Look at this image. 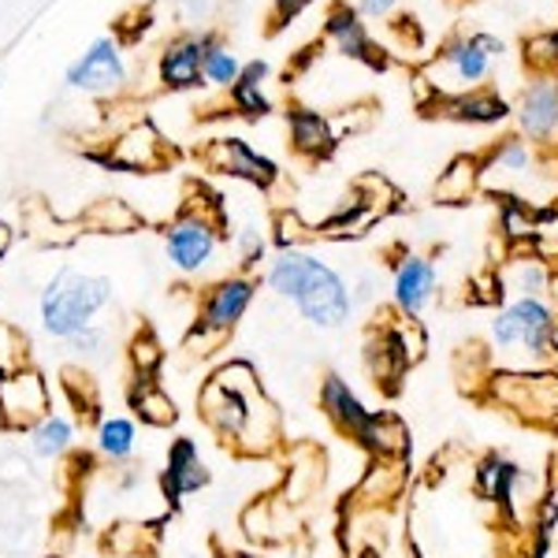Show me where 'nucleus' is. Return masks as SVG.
Wrapping results in <instances>:
<instances>
[{"mask_svg":"<svg viewBox=\"0 0 558 558\" xmlns=\"http://www.w3.org/2000/svg\"><path fill=\"white\" fill-rule=\"evenodd\" d=\"M197 417L223 447L242 458L272 454L279 447V413L250 362L216 368L197 391Z\"/></svg>","mask_w":558,"mask_h":558,"instance_id":"nucleus-1","label":"nucleus"},{"mask_svg":"<svg viewBox=\"0 0 558 558\" xmlns=\"http://www.w3.org/2000/svg\"><path fill=\"white\" fill-rule=\"evenodd\" d=\"M268 291L294 302L302 320H310L320 331H336L350 320L354 299H350L347 279L310 250H276V257L265 268Z\"/></svg>","mask_w":558,"mask_h":558,"instance_id":"nucleus-2","label":"nucleus"},{"mask_svg":"<svg viewBox=\"0 0 558 558\" xmlns=\"http://www.w3.org/2000/svg\"><path fill=\"white\" fill-rule=\"evenodd\" d=\"M502 52H507V45H502V38H495V34L484 31L454 34L451 41L439 45V52L421 71V78L439 97L470 94V89L488 86V78L495 75V60Z\"/></svg>","mask_w":558,"mask_h":558,"instance_id":"nucleus-3","label":"nucleus"},{"mask_svg":"<svg viewBox=\"0 0 558 558\" xmlns=\"http://www.w3.org/2000/svg\"><path fill=\"white\" fill-rule=\"evenodd\" d=\"M257 287H260L257 276H250V272L223 276L205 287V291L197 294V317L191 324V331H186L183 347L202 357L213 354V350H220L231 336H235L239 320L246 317V310L254 305Z\"/></svg>","mask_w":558,"mask_h":558,"instance_id":"nucleus-4","label":"nucleus"},{"mask_svg":"<svg viewBox=\"0 0 558 558\" xmlns=\"http://www.w3.org/2000/svg\"><path fill=\"white\" fill-rule=\"evenodd\" d=\"M112 302V283L105 276H86L60 268L57 276L45 283L38 299V317L41 328L52 339H71L75 331H83L94 324L97 313Z\"/></svg>","mask_w":558,"mask_h":558,"instance_id":"nucleus-5","label":"nucleus"},{"mask_svg":"<svg viewBox=\"0 0 558 558\" xmlns=\"http://www.w3.org/2000/svg\"><path fill=\"white\" fill-rule=\"evenodd\" d=\"M492 343L510 362L518 354L521 368L551 362L558 347V313L551 310V302H539V299L507 302L492 320Z\"/></svg>","mask_w":558,"mask_h":558,"instance_id":"nucleus-6","label":"nucleus"},{"mask_svg":"<svg viewBox=\"0 0 558 558\" xmlns=\"http://www.w3.org/2000/svg\"><path fill=\"white\" fill-rule=\"evenodd\" d=\"M220 216L209 209H179V216L165 231V254L183 276H197L213 265L216 250H220Z\"/></svg>","mask_w":558,"mask_h":558,"instance_id":"nucleus-7","label":"nucleus"},{"mask_svg":"<svg viewBox=\"0 0 558 558\" xmlns=\"http://www.w3.org/2000/svg\"><path fill=\"white\" fill-rule=\"evenodd\" d=\"M86 157L108 172H157L175 157V149L153 123H134L116 142H108L105 153H86Z\"/></svg>","mask_w":558,"mask_h":558,"instance_id":"nucleus-8","label":"nucleus"},{"mask_svg":"<svg viewBox=\"0 0 558 558\" xmlns=\"http://www.w3.org/2000/svg\"><path fill=\"white\" fill-rule=\"evenodd\" d=\"M49 413H52L49 380L34 365L0 380V428L4 432H31Z\"/></svg>","mask_w":558,"mask_h":558,"instance_id":"nucleus-9","label":"nucleus"},{"mask_svg":"<svg viewBox=\"0 0 558 558\" xmlns=\"http://www.w3.org/2000/svg\"><path fill=\"white\" fill-rule=\"evenodd\" d=\"M197 160H202L209 172L242 179V183L260 186V191H268V186L279 183V165H276V160L265 157V153H257L246 138H235V134L205 142V149H197Z\"/></svg>","mask_w":558,"mask_h":558,"instance_id":"nucleus-10","label":"nucleus"},{"mask_svg":"<svg viewBox=\"0 0 558 558\" xmlns=\"http://www.w3.org/2000/svg\"><path fill=\"white\" fill-rule=\"evenodd\" d=\"M518 134L536 149H551L558 142V75H533L514 101Z\"/></svg>","mask_w":558,"mask_h":558,"instance_id":"nucleus-11","label":"nucleus"},{"mask_svg":"<svg viewBox=\"0 0 558 558\" xmlns=\"http://www.w3.org/2000/svg\"><path fill=\"white\" fill-rule=\"evenodd\" d=\"M324 38H328L331 49H336L339 57H347L350 64H365L373 71H380L387 64L384 49L376 45L373 31H368V20L354 4H347V0H336V4L324 12Z\"/></svg>","mask_w":558,"mask_h":558,"instance_id":"nucleus-12","label":"nucleus"},{"mask_svg":"<svg viewBox=\"0 0 558 558\" xmlns=\"http://www.w3.org/2000/svg\"><path fill=\"white\" fill-rule=\"evenodd\" d=\"M220 45V34H179L165 45L157 60V78L172 94H186V89L205 86V57Z\"/></svg>","mask_w":558,"mask_h":558,"instance_id":"nucleus-13","label":"nucleus"},{"mask_svg":"<svg viewBox=\"0 0 558 558\" xmlns=\"http://www.w3.org/2000/svg\"><path fill=\"white\" fill-rule=\"evenodd\" d=\"M495 399L518 410L525 421H558V376L551 373H502L495 376Z\"/></svg>","mask_w":558,"mask_h":558,"instance_id":"nucleus-14","label":"nucleus"},{"mask_svg":"<svg viewBox=\"0 0 558 558\" xmlns=\"http://www.w3.org/2000/svg\"><path fill=\"white\" fill-rule=\"evenodd\" d=\"M421 108L428 116H439V120L465 123V128H499V123L514 120V105L492 86L470 89V94H451V97L432 94Z\"/></svg>","mask_w":558,"mask_h":558,"instance_id":"nucleus-15","label":"nucleus"},{"mask_svg":"<svg viewBox=\"0 0 558 558\" xmlns=\"http://www.w3.org/2000/svg\"><path fill=\"white\" fill-rule=\"evenodd\" d=\"M128 83V64L116 38H97L75 64L68 68V86L83 94H116Z\"/></svg>","mask_w":558,"mask_h":558,"instance_id":"nucleus-16","label":"nucleus"},{"mask_svg":"<svg viewBox=\"0 0 558 558\" xmlns=\"http://www.w3.org/2000/svg\"><path fill=\"white\" fill-rule=\"evenodd\" d=\"M213 476L205 470L202 454H197V444L191 436H179L172 439L168 447V462H165V473H160V499L168 502V510H179L183 507L186 495L202 492Z\"/></svg>","mask_w":558,"mask_h":558,"instance_id":"nucleus-17","label":"nucleus"},{"mask_svg":"<svg viewBox=\"0 0 558 558\" xmlns=\"http://www.w3.org/2000/svg\"><path fill=\"white\" fill-rule=\"evenodd\" d=\"M287 138H291V149L299 153L302 160H328L339 138V128L328 112L310 105H291L287 108Z\"/></svg>","mask_w":558,"mask_h":558,"instance_id":"nucleus-18","label":"nucleus"},{"mask_svg":"<svg viewBox=\"0 0 558 558\" xmlns=\"http://www.w3.org/2000/svg\"><path fill=\"white\" fill-rule=\"evenodd\" d=\"M391 294H395V305H399L402 317L417 320L421 313L428 310V302L436 299V265L421 254L399 257L395 276H391Z\"/></svg>","mask_w":558,"mask_h":558,"instance_id":"nucleus-19","label":"nucleus"},{"mask_svg":"<svg viewBox=\"0 0 558 558\" xmlns=\"http://www.w3.org/2000/svg\"><path fill=\"white\" fill-rule=\"evenodd\" d=\"M320 410L324 417L331 421L343 436H362L368 417H373V410L362 407V399H357L354 391H350V384L343 380V376H324L320 384Z\"/></svg>","mask_w":558,"mask_h":558,"instance_id":"nucleus-20","label":"nucleus"},{"mask_svg":"<svg viewBox=\"0 0 558 558\" xmlns=\"http://www.w3.org/2000/svg\"><path fill=\"white\" fill-rule=\"evenodd\" d=\"M555 279L558 272L551 265H547L539 254H518V257H510V265H507V272L499 276V283L507 287L514 299H539V302H547L551 299V291H555Z\"/></svg>","mask_w":558,"mask_h":558,"instance_id":"nucleus-21","label":"nucleus"},{"mask_svg":"<svg viewBox=\"0 0 558 558\" xmlns=\"http://www.w3.org/2000/svg\"><path fill=\"white\" fill-rule=\"evenodd\" d=\"M128 402H131L134 417L149 428H172L179 421L175 399L157 380H138V376H134L131 387H128Z\"/></svg>","mask_w":558,"mask_h":558,"instance_id":"nucleus-22","label":"nucleus"},{"mask_svg":"<svg viewBox=\"0 0 558 558\" xmlns=\"http://www.w3.org/2000/svg\"><path fill=\"white\" fill-rule=\"evenodd\" d=\"M484 183V160L481 157H454L447 172L436 179V202L439 205H462Z\"/></svg>","mask_w":558,"mask_h":558,"instance_id":"nucleus-23","label":"nucleus"},{"mask_svg":"<svg viewBox=\"0 0 558 558\" xmlns=\"http://www.w3.org/2000/svg\"><path fill=\"white\" fill-rule=\"evenodd\" d=\"M26 439H31L34 458H41V462H60L64 454L75 451V425H71L64 413H49V417L26 432Z\"/></svg>","mask_w":558,"mask_h":558,"instance_id":"nucleus-24","label":"nucleus"},{"mask_svg":"<svg viewBox=\"0 0 558 558\" xmlns=\"http://www.w3.org/2000/svg\"><path fill=\"white\" fill-rule=\"evenodd\" d=\"M94 439H97V454L108 465H128L134 458V447H138V428L128 417H101Z\"/></svg>","mask_w":558,"mask_h":558,"instance_id":"nucleus-25","label":"nucleus"},{"mask_svg":"<svg viewBox=\"0 0 558 558\" xmlns=\"http://www.w3.org/2000/svg\"><path fill=\"white\" fill-rule=\"evenodd\" d=\"M533 157H536V146H529L521 134H507V138L492 142L488 153H484V179L492 172L499 175H525L533 168Z\"/></svg>","mask_w":558,"mask_h":558,"instance_id":"nucleus-26","label":"nucleus"},{"mask_svg":"<svg viewBox=\"0 0 558 558\" xmlns=\"http://www.w3.org/2000/svg\"><path fill=\"white\" fill-rule=\"evenodd\" d=\"M357 439H362L376 458H399L410 447V432L395 413H373Z\"/></svg>","mask_w":558,"mask_h":558,"instance_id":"nucleus-27","label":"nucleus"},{"mask_svg":"<svg viewBox=\"0 0 558 558\" xmlns=\"http://www.w3.org/2000/svg\"><path fill=\"white\" fill-rule=\"evenodd\" d=\"M142 223V216L131 209L123 197H101L94 202L83 216V228L89 231H101V235H128Z\"/></svg>","mask_w":558,"mask_h":558,"instance_id":"nucleus-28","label":"nucleus"},{"mask_svg":"<svg viewBox=\"0 0 558 558\" xmlns=\"http://www.w3.org/2000/svg\"><path fill=\"white\" fill-rule=\"evenodd\" d=\"M521 481V470L507 458H488V462L476 470V488H481L484 499L495 502H514V488Z\"/></svg>","mask_w":558,"mask_h":558,"instance_id":"nucleus-29","label":"nucleus"},{"mask_svg":"<svg viewBox=\"0 0 558 558\" xmlns=\"http://www.w3.org/2000/svg\"><path fill=\"white\" fill-rule=\"evenodd\" d=\"M23 368H31V339H26L23 328L0 320V380L23 373Z\"/></svg>","mask_w":558,"mask_h":558,"instance_id":"nucleus-30","label":"nucleus"},{"mask_svg":"<svg viewBox=\"0 0 558 558\" xmlns=\"http://www.w3.org/2000/svg\"><path fill=\"white\" fill-rule=\"evenodd\" d=\"M521 49H525L521 57L533 75H558V26H547V31L525 38Z\"/></svg>","mask_w":558,"mask_h":558,"instance_id":"nucleus-31","label":"nucleus"},{"mask_svg":"<svg viewBox=\"0 0 558 558\" xmlns=\"http://www.w3.org/2000/svg\"><path fill=\"white\" fill-rule=\"evenodd\" d=\"M131 373L138 376V380H157L160 373V362H165V350H160V343L153 339V331H138V336L131 339Z\"/></svg>","mask_w":558,"mask_h":558,"instance_id":"nucleus-32","label":"nucleus"},{"mask_svg":"<svg viewBox=\"0 0 558 558\" xmlns=\"http://www.w3.org/2000/svg\"><path fill=\"white\" fill-rule=\"evenodd\" d=\"M228 101H231V108H235V116H242V120H265V116H272V97L265 94V86L235 83L228 89Z\"/></svg>","mask_w":558,"mask_h":558,"instance_id":"nucleus-33","label":"nucleus"},{"mask_svg":"<svg viewBox=\"0 0 558 558\" xmlns=\"http://www.w3.org/2000/svg\"><path fill=\"white\" fill-rule=\"evenodd\" d=\"M536 223H539V216L529 209L525 202L507 197V205H502V235H507L510 242H529V246H533Z\"/></svg>","mask_w":558,"mask_h":558,"instance_id":"nucleus-34","label":"nucleus"},{"mask_svg":"<svg viewBox=\"0 0 558 558\" xmlns=\"http://www.w3.org/2000/svg\"><path fill=\"white\" fill-rule=\"evenodd\" d=\"M239 75H242V60L228 49V45L220 41L209 52V57H205V83L220 86V89H231V86L239 83Z\"/></svg>","mask_w":558,"mask_h":558,"instance_id":"nucleus-35","label":"nucleus"},{"mask_svg":"<svg viewBox=\"0 0 558 558\" xmlns=\"http://www.w3.org/2000/svg\"><path fill=\"white\" fill-rule=\"evenodd\" d=\"M64 343L78 362H101V357L108 354V331L97 328V324H89V328L75 331L71 339H64Z\"/></svg>","mask_w":558,"mask_h":558,"instance_id":"nucleus-36","label":"nucleus"},{"mask_svg":"<svg viewBox=\"0 0 558 558\" xmlns=\"http://www.w3.org/2000/svg\"><path fill=\"white\" fill-rule=\"evenodd\" d=\"M317 231L310 228V223H302V216L299 213H279L276 216V250H302V242L305 239H313Z\"/></svg>","mask_w":558,"mask_h":558,"instance_id":"nucleus-37","label":"nucleus"},{"mask_svg":"<svg viewBox=\"0 0 558 558\" xmlns=\"http://www.w3.org/2000/svg\"><path fill=\"white\" fill-rule=\"evenodd\" d=\"M235 246H239V260H242V272H250L254 276V268L265 260L268 254V239L260 235L257 228H242L239 235H235Z\"/></svg>","mask_w":558,"mask_h":558,"instance_id":"nucleus-38","label":"nucleus"},{"mask_svg":"<svg viewBox=\"0 0 558 558\" xmlns=\"http://www.w3.org/2000/svg\"><path fill=\"white\" fill-rule=\"evenodd\" d=\"M533 254H539L544 260H558V209L539 216L536 239H533Z\"/></svg>","mask_w":558,"mask_h":558,"instance_id":"nucleus-39","label":"nucleus"},{"mask_svg":"<svg viewBox=\"0 0 558 558\" xmlns=\"http://www.w3.org/2000/svg\"><path fill=\"white\" fill-rule=\"evenodd\" d=\"M354 8L365 15L368 23H384L395 15V8H399V0H354Z\"/></svg>","mask_w":558,"mask_h":558,"instance_id":"nucleus-40","label":"nucleus"},{"mask_svg":"<svg viewBox=\"0 0 558 558\" xmlns=\"http://www.w3.org/2000/svg\"><path fill=\"white\" fill-rule=\"evenodd\" d=\"M310 4H313V0H272V23L276 26H287L291 20H299V15Z\"/></svg>","mask_w":558,"mask_h":558,"instance_id":"nucleus-41","label":"nucleus"},{"mask_svg":"<svg viewBox=\"0 0 558 558\" xmlns=\"http://www.w3.org/2000/svg\"><path fill=\"white\" fill-rule=\"evenodd\" d=\"M268 75H272V64L268 60H246L242 64V75H239V83H254V86H265L268 83Z\"/></svg>","mask_w":558,"mask_h":558,"instance_id":"nucleus-42","label":"nucleus"},{"mask_svg":"<svg viewBox=\"0 0 558 558\" xmlns=\"http://www.w3.org/2000/svg\"><path fill=\"white\" fill-rule=\"evenodd\" d=\"M376 272H365V276H357V283H354V291H350V299L354 302H373L376 299Z\"/></svg>","mask_w":558,"mask_h":558,"instance_id":"nucleus-43","label":"nucleus"},{"mask_svg":"<svg viewBox=\"0 0 558 558\" xmlns=\"http://www.w3.org/2000/svg\"><path fill=\"white\" fill-rule=\"evenodd\" d=\"M8 246H12V231H8V223H0V260H4Z\"/></svg>","mask_w":558,"mask_h":558,"instance_id":"nucleus-44","label":"nucleus"},{"mask_svg":"<svg viewBox=\"0 0 558 558\" xmlns=\"http://www.w3.org/2000/svg\"><path fill=\"white\" fill-rule=\"evenodd\" d=\"M223 558H257V555H250V551H231V555H223Z\"/></svg>","mask_w":558,"mask_h":558,"instance_id":"nucleus-45","label":"nucleus"}]
</instances>
